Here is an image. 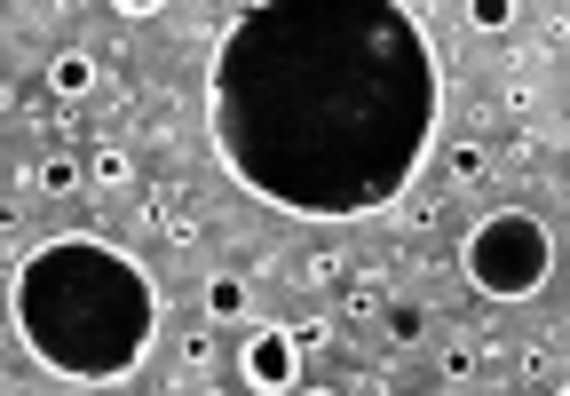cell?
Returning a JSON list of instances; mask_svg holds the SVG:
<instances>
[{
	"instance_id": "12",
	"label": "cell",
	"mask_w": 570,
	"mask_h": 396,
	"mask_svg": "<svg viewBox=\"0 0 570 396\" xmlns=\"http://www.w3.org/2000/svg\"><path fill=\"white\" fill-rule=\"evenodd\" d=\"M539 151H547L539 127H515V136L499 143V167H508V175H531V167H539Z\"/></svg>"
},
{
	"instance_id": "10",
	"label": "cell",
	"mask_w": 570,
	"mask_h": 396,
	"mask_svg": "<svg viewBox=\"0 0 570 396\" xmlns=\"http://www.w3.org/2000/svg\"><path fill=\"white\" fill-rule=\"evenodd\" d=\"M285 334H294V349H302V357H325V349L341 341V325H333V309H309V317L285 325Z\"/></svg>"
},
{
	"instance_id": "22",
	"label": "cell",
	"mask_w": 570,
	"mask_h": 396,
	"mask_svg": "<svg viewBox=\"0 0 570 396\" xmlns=\"http://www.w3.org/2000/svg\"><path fill=\"white\" fill-rule=\"evenodd\" d=\"M389 396H396V388H389Z\"/></svg>"
},
{
	"instance_id": "4",
	"label": "cell",
	"mask_w": 570,
	"mask_h": 396,
	"mask_svg": "<svg viewBox=\"0 0 570 396\" xmlns=\"http://www.w3.org/2000/svg\"><path fill=\"white\" fill-rule=\"evenodd\" d=\"M127 190H135V143L104 127V136L88 143V198H104V207H96L104 222H111V215H127V207H119Z\"/></svg>"
},
{
	"instance_id": "5",
	"label": "cell",
	"mask_w": 570,
	"mask_h": 396,
	"mask_svg": "<svg viewBox=\"0 0 570 396\" xmlns=\"http://www.w3.org/2000/svg\"><path fill=\"white\" fill-rule=\"evenodd\" d=\"M198 317H206V325H246V317H254V278H246V270H214V278L198 286Z\"/></svg>"
},
{
	"instance_id": "16",
	"label": "cell",
	"mask_w": 570,
	"mask_h": 396,
	"mask_svg": "<svg viewBox=\"0 0 570 396\" xmlns=\"http://www.w3.org/2000/svg\"><path fill=\"white\" fill-rule=\"evenodd\" d=\"M531 9H508V0H475V9H468V24L475 32H508V24H523Z\"/></svg>"
},
{
	"instance_id": "19",
	"label": "cell",
	"mask_w": 570,
	"mask_h": 396,
	"mask_svg": "<svg viewBox=\"0 0 570 396\" xmlns=\"http://www.w3.org/2000/svg\"><path fill=\"white\" fill-rule=\"evenodd\" d=\"M277 270H285V254H277V246H262V254L246 261V278H254V286H262V278H277Z\"/></svg>"
},
{
	"instance_id": "17",
	"label": "cell",
	"mask_w": 570,
	"mask_h": 396,
	"mask_svg": "<svg viewBox=\"0 0 570 396\" xmlns=\"http://www.w3.org/2000/svg\"><path fill=\"white\" fill-rule=\"evenodd\" d=\"M444 175H452V182L468 190V182L483 175V143H452V151H444Z\"/></svg>"
},
{
	"instance_id": "3",
	"label": "cell",
	"mask_w": 570,
	"mask_h": 396,
	"mask_svg": "<svg viewBox=\"0 0 570 396\" xmlns=\"http://www.w3.org/2000/svg\"><path fill=\"white\" fill-rule=\"evenodd\" d=\"M238 365H246V380H254L262 396H294V388H302V349H294L285 325H254L246 349H238Z\"/></svg>"
},
{
	"instance_id": "23",
	"label": "cell",
	"mask_w": 570,
	"mask_h": 396,
	"mask_svg": "<svg viewBox=\"0 0 570 396\" xmlns=\"http://www.w3.org/2000/svg\"><path fill=\"white\" fill-rule=\"evenodd\" d=\"M562 396H570V388H562Z\"/></svg>"
},
{
	"instance_id": "14",
	"label": "cell",
	"mask_w": 570,
	"mask_h": 396,
	"mask_svg": "<svg viewBox=\"0 0 570 396\" xmlns=\"http://www.w3.org/2000/svg\"><path fill=\"white\" fill-rule=\"evenodd\" d=\"M475 365H483V357H475V341H444V357H436V373H444L452 388H468V380H475Z\"/></svg>"
},
{
	"instance_id": "13",
	"label": "cell",
	"mask_w": 570,
	"mask_h": 396,
	"mask_svg": "<svg viewBox=\"0 0 570 396\" xmlns=\"http://www.w3.org/2000/svg\"><path fill=\"white\" fill-rule=\"evenodd\" d=\"M499 103H508L515 119L539 111V80H523V63H508V72H499Z\"/></svg>"
},
{
	"instance_id": "2",
	"label": "cell",
	"mask_w": 570,
	"mask_h": 396,
	"mask_svg": "<svg viewBox=\"0 0 570 396\" xmlns=\"http://www.w3.org/2000/svg\"><path fill=\"white\" fill-rule=\"evenodd\" d=\"M554 278V230L523 207H499L460 238V286L475 301H539Z\"/></svg>"
},
{
	"instance_id": "20",
	"label": "cell",
	"mask_w": 570,
	"mask_h": 396,
	"mask_svg": "<svg viewBox=\"0 0 570 396\" xmlns=\"http://www.w3.org/2000/svg\"><path fill=\"white\" fill-rule=\"evenodd\" d=\"M294 396H341V388H294Z\"/></svg>"
},
{
	"instance_id": "8",
	"label": "cell",
	"mask_w": 570,
	"mask_h": 396,
	"mask_svg": "<svg viewBox=\"0 0 570 396\" xmlns=\"http://www.w3.org/2000/svg\"><path fill=\"white\" fill-rule=\"evenodd\" d=\"M365 261H356L348 246H309V254H294V286L302 294H325V286H348Z\"/></svg>"
},
{
	"instance_id": "15",
	"label": "cell",
	"mask_w": 570,
	"mask_h": 396,
	"mask_svg": "<svg viewBox=\"0 0 570 396\" xmlns=\"http://www.w3.org/2000/svg\"><path fill=\"white\" fill-rule=\"evenodd\" d=\"M436 215H444V207L412 198V207H396V215H389V238H420V230H436Z\"/></svg>"
},
{
	"instance_id": "11",
	"label": "cell",
	"mask_w": 570,
	"mask_h": 396,
	"mask_svg": "<svg viewBox=\"0 0 570 396\" xmlns=\"http://www.w3.org/2000/svg\"><path fill=\"white\" fill-rule=\"evenodd\" d=\"M175 357H183V373H198V380H206L214 365H223V341H214V325H206V317L183 334V349H175Z\"/></svg>"
},
{
	"instance_id": "9",
	"label": "cell",
	"mask_w": 570,
	"mask_h": 396,
	"mask_svg": "<svg viewBox=\"0 0 570 396\" xmlns=\"http://www.w3.org/2000/svg\"><path fill=\"white\" fill-rule=\"evenodd\" d=\"M554 373H562V325H539V334L515 349V380L523 388H547Z\"/></svg>"
},
{
	"instance_id": "21",
	"label": "cell",
	"mask_w": 570,
	"mask_h": 396,
	"mask_svg": "<svg viewBox=\"0 0 570 396\" xmlns=\"http://www.w3.org/2000/svg\"><path fill=\"white\" fill-rule=\"evenodd\" d=\"M198 396H223V388H198Z\"/></svg>"
},
{
	"instance_id": "18",
	"label": "cell",
	"mask_w": 570,
	"mask_h": 396,
	"mask_svg": "<svg viewBox=\"0 0 570 396\" xmlns=\"http://www.w3.org/2000/svg\"><path fill=\"white\" fill-rule=\"evenodd\" d=\"M389 325H396L389 341H420V325H428V309H412V301H389Z\"/></svg>"
},
{
	"instance_id": "6",
	"label": "cell",
	"mask_w": 570,
	"mask_h": 396,
	"mask_svg": "<svg viewBox=\"0 0 570 396\" xmlns=\"http://www.w3.org/2000/svg\"><path fill=\"white\" fill-rule=\"evenodd\" d=\"M40 80H48V96H56V103H88L104 72H96V56H88V48H56V56L40 63Z\"/></svg>"
},
{
	"instance_id": "1",
	"label": "cell",
	"mask_w": 570,
	"mask_h": 396,
	"mask_svg": "<svg viewBox=\"0 0 570 396\" xmlns=\"http://www.w3.org/2000/svg\"><path fill=\"white\" fill-rule=\"evenodd\" d=\"M17 325L40 365H56L71 380H119L159 341L151 261L119 254L111 238H48L24 254Z\"/></svg>"
},
{
	"instance_id": "7",
	"label": "cell",
	"mask_w": 570,
	"mask_h": 396,
	"mask_svg": "<svg viewBox=\"0 0 570 396\" xmlns=\"http://www.w3.org/2000/svg\"><path fill=\"white\" fill-rule=\"evenodd\" d=\"M32 190H40V198H80V190H88V159L71 151V143H48V151L32 159Z\"/></svg>"
}]
</instances>
